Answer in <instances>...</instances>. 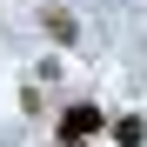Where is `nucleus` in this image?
<instances>
[{"label": "nucleus", "instance_id": "nucleus-1", "mask_svg": "<svg viewBox=\"0 0 147 147\" xmlns=\"http://www.w3.org/2000/svg\"><path fill=\"white\" fill-rule=\"evenodd\" d=\"M100 127H107L100 107H67V114H60V140H67V147H87V134H100Z\"/></svg>", "mask_w": 147, "mask_h": 147}, {"label": "nucleus", "instance_id": "nucleus-2", "mask_svg": "<svg viewBox=\"0 0 147 147\" xmlns=\"http://www.w3.org/2000/svg\"><path fill=\"white\" fill-rule=\"evenodd\" d=\"M114 140H120V147H140V140H147V120H140V114H120V120H114Z\"/></svg>", "mask_w": 147, "mask_h": 147}, {"label": "nucleus", "instance_id": "nucleus-3", "mask_svg": "<svg viewBox=\"0 0 147 147\" xmlns=\"http://www.w3.org/2000/svg\"><path fill=\"white\" fill-rule=\"evenodd\" d=\"M47 34H54V40H74L80 27H74V13H60V7H47Z\"/></svg>", "mask_w": 147, "mask_h": 147}]
</instances>
